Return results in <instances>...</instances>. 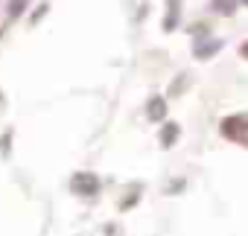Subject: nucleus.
<instances>
[{"instance_id":"7","label":"nucleus","mask_w":248,"mask_h":236,"mask_svg":"<svg viewBox=\"0 0 248 236\" xmlns=\"http://www.w3.org/2000/svg\"><path fill=\"white\" fill-rule=\"evenodd\" d=\"M27 6H30V0H9V15L12 18H21L27 12Z\"/></svg>"},{"instance_id":"6","label":"nucleus","mask_w":248,"mask_h":236,"mask_svg":"<svg viewBox=\"0 0 248 236\" xmlns=\"http://www.w3.org/2000/svg\"><path fill=\"white\" fill-rule=\"evenodd\" d=\"M175 27H178V0H170V18L164 21V30L172 32Z\"/></svg>"},{"instance_id":"3","label":"nucleus","mask_w":248,"mask_h":236,"mask_svg":"<svg viewBox=\"0 0 248 236\" xmlns=\"http://www.w3.org/2000/svg\"><path fill=\"white\" fill-rule=\"evenodd\" d=\"M146 117H149L152 123L167 120V99H164V96H152L149 105H146Z\"/></svg>"},{"instance_id":"9","label":"nucleus","mask_w":248,"mask_h":236,"mask_svg":"<svg viewBox=\"0 0 248 236\" xmlns=\"http://www.w3.org/2000/svg\"><path fill=\"white\" fill-rule=\"evenodd\" d=\"M9 140H12V132H6L3 137H0V152H3V155L9 152Z\"/></svg>"},{"instance_id":"11","label":"nucleus","mask_w":248,"mask_h":236,"mask_svg":"<svg viewBox=\"0 0 248 236\" xmlns=\"http://www.w3.org/2000/svg\"><path fill=\"white\" fill-rule=\"evenodd\" d=\"M242 56H245V59H248V44H242Z\"/></svg>"},{"instance_id":"2","label":"nucleus","mask_w":248,"mask_h":236,"mask_svg":"<svg viewBox=\"0 0 248 236\" xmlns=\"http://www.w3.org/2000/svg\"><path fill=\"white\" fill-rule=\"evenodd\" d=\"M70 190L76 195H82V198H93L99 192V178L91 175V172H76L73 181H70Z\"/></svg>"},{"instance_id":"4","label":"nucleus","mask_w":248,"mask_h":236,"mask_svg":"<svg viewBox=\"0 0 248 236\" xmlns=\"http://www.w3.org/2000/svg\"><path fill=\"white\" fill-rule=\"evenodd\" d=\"M178 134H181V129H178V123H167V126L161 129V146H164V149H170V146H175V140H178Z\"/></svg>"},{"instance_id":"10","label":"nucleus","mask_w":248,"mask_h":236,"mask_svg":"<svg viewBox=\"0 0 248 236\" xmlns=\"http://www.w3.org/2000/svg\"><path fill=\"white\" fill-rule=\"evenodd\" d=\"M44 12H47V6H41V9H38V12L32 15V21H41V18H44Z\"/></svg>"},{"instance_id":"1","label":"nucleus","mask_w":248,"mask_h":236,"mask_svg":"<svg viewBox=\"0 0 248 236\" xmlns=\"http://www.w3.org/2000/svg\"><path fill=\"white\" fill-rule=\"evenodd\" d=\"M219 129H222V134H225L228 140H236V143H245V146H248V114L225 117Z\"/></svg>"},{"instance_id":"8","label":"nucleus","mask_w":248,"mask_h":236,"mask_svg":"<svg viewBox=\"0 0 248 236\" xmlns=\"http://www.w3.org/2000/svg\"><path fill=\"white\" fill-rule=\"evenodd\" d=\"M236 6V0H213V9H219L222 15H231Z\"/></svg>"},{"instance_id":"12","label":"nucleus","mask_w":248,"mask_h":236,"mask_svg":"<svg viewBox=\"0 0 248 236\" xmlns=\"http://www.w3.org/2000/svg\"><path fill=\"white\" fill-rule=\"evenodd\" d=\"M242 3H245V6H248V0H242Z\"/></svg>"},{"instance_id":"5","label":"nucleus","mask_w":248,"mask_h":236,"mask_svg":"<svg viewBox=\"0 0 248 236\" xmlns=\"http://www.w3.org/2000/svg\"><path fill=\"white\" fill-rule=\"evenodd\" d=\"M222 50V41H207V44H196V59H210L213 53H219Z\"/></svg>"}]
</instances>
